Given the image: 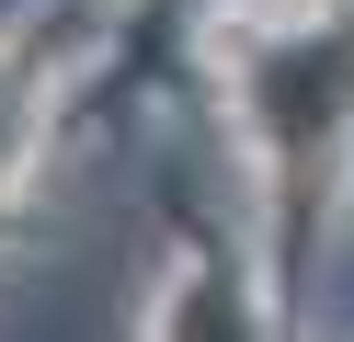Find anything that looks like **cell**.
<instances>
[{"instance_id": "cell-1", "label": "cell", "mask_w": 354, "mask_h": 342, "mask_svg": "<svg viewBox=\"0 0 354 342\" xmlns=\"http://www.w3.org/2000/svg\"><path fill=\"white\" fill-rule=\"evenodd\" d=\"M24 149H35V68L0 57V182L24 171Z\"/></svg>"}]
</instances>
